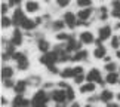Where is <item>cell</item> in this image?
Returning <instances> with one entry per match:
<instances>
[{
  "label": "cell",
  "instance_id": "6da1fadb",
  "mask_svg": "<svg viewBox=\"0 0 120 107\" xmlns=\"http://www.w3.org/2000/svg\"><path fill=\"white\" fill-rule=\"evenodd\" d=\"M12 58L16 61L18 70L24 71V70H27V68L30 67V63H28V59H27V55H25V54H22V52H15V54L12 55Z\"/></svg>",
  "mask_w": 120,
  "mask_h": 107
},
{
  "label": "cell",
  "instance_id": "9a60e30c",
  "mask_svg": "<svg viewBox=\"0 0 120 107\" xmlns=\"http://www.w3.org/2000/svg\"><path fill=\"white\" fill-rule=\"evenodd\" d=\"M21 43H22V33L16 28L13 31V34H12V45L13 46H19Z\"/></svg>",
  "mask_w": 120,
  "mask_h": 107
},
{
  "label": "cell",
  "instance_id": "60d3db41",
  "mask_svg": "<svg viewBox=\"0 0 120 107\" xmlns=\"http://www.w3.org/2000/svg\"><path fill=\"white\" fill-rule=\"evenodd\" d=\"M59 86H61L62 89H68V88H70V86H68L65 82H59Z\"/></svg>",
  "mask_w": 120,
  "mask_h": 107
},
{
  "label": "cell",
  "instance_id": "4dcf8cb0",
  "mask_svg": "<svg viewBox=\"0 0 120 107\" xmlns=\"http://www.w3.org/2000/svg\"><path fill=\"white\" fill-rule=\"evenodd\" d=\"M11 24H12V21L9 20L8 16H3V18H2V27H3V28H8V27H11Z\"/></svg>",
  "mask_w": 120,
  "mask_h": 107
},
{
  "label": "cell",
  "instance_id": "d6a6232c",
  "mask_svg": "<svg viewBox=\"0 0 120 107\" xmlns=\"http://www.w3.org/2000/svg\"><path fill=\"white\" fill-rule=\"evenodd\" d=\"M56 3H58L59 8H65V6L70 4V0H56Z\"/></svg>",
  "mask_w": 120,
  "mask_h": 107
},
{
  "label": "cell",
  "instance_id": "f546056e",
  "mask_svg": "<svg viewBox=\"0 0 120 107\" xmlns=\"http://www.w3.org/2000/svg\"><path fill=\"white\" fill-rule=\"evenodd\" d=\"M71 37H73V34H67V33H59L58 36H56V39L58 40H70L71 39Z\"/></svg>",
  "mask_w": 120,
  "mask_h": 107
},
{
  "label": "cell",
  "instance_id": "7bdbcfd3",
  "mask_svg": "<svg viewBox=\"0 0 120 107\" xmlns=\"http://www.w3.org/2000/svg\"><path fill=\"white\" fill-rule=\"evenodd\" d=\"M6 103H8V100H6V98H4V97H3V98H2V106H4Z\"/></svg>",
  "mask_w": 120,
  "mask_h": 107
},
{
  "label": "cell",
  "instance_id": "4316f807",
  "mask_svg": "<svg viewBox=\"0 0 120 107\" xmlns=\"http://www.w3.org/2000/svg\"><path fill=\"white\" fill-rule=\"evenodd\" d=\"M98 12H99V20L105 21V20L108 18V13H107V8H105V6H101Z\"/></svg>",
  "mask_w": 120,
  "mask_h": 107
},
{
  "label": "cell",
  "instance_id": "7a4b0ae2",
  "mask_svg": "<svg viewBox=\"0 0 120 107\" xmlns=\"http://www.w3.org/2000/svg\"><path fill=\"white\" fill-rule=\"evenodd\" d=\"M48 101H49V97H48V94H46V91L40 89V91L36 92L33 100H31V107L39 106V104H48Z\"/></svg>",
  "mask_w": 120,
  "mask_h": 107
},
{
  "label": "cell",
  "instance_id": "d590c367",
  "mask_svg": "<svg viewBox=\"0 0 120 107\" xmlns=\"http://www.w3.org/2000/svg\"><path fill=\"white\" fill-rule=\"evenodd\" d=\"M74 80H76V83H82L83 80H85V76H83V73H82V74H77V76H74Z\"/></svg>",
  "mask_w": 120,
  "mask_h": 107
},
{
  "label": "cell",
  "instance_id": "83f0119b",
  "mask_svg": "<svg viewBox=\"0 0 120 107\" xmlns=\"http://www.w3.org/2000/svg\"><path fill=\"white\" fill-rule=\"evenodd\" d=\"M90 4H92V0H77V6L83 8V9H85V8H89Z\"/></svg>",
  "mask_w": 120,
  "mask_h": 107
},
{
  "label": "cell",
  "instance_id": "8fae6325",
  "mask_svg": "<svg viewBox=\"0 0 120 107\" xmlns=\"http://www.w3.org/2000/svg\"><path fill=\"white\" fill-rule=\"evenodd\" d=\"M39 3L37 2H34V0H28V2L25 3V9H27V12H30V13H36V12H39Z\"/></svg>",
  "mask_w": 120,
  "mask_h": 107
},
{
  "label": "cell",
  "instance_id": "cb8c5ba5",
  "mask_svg": "<svg viewBox=\"0 0 120 107\" xmlns=\"http://www.w3.org/2000/svg\"><path fill=\"white\" fill-rule=\"evenodd\" d=\"M61 76H62L64 79H68V77H74V68H70V67L64 68V70H61Z\"/></svg>",
  "mask_w": 120,
  "mask_h": 107
},
{
  "label": "cell",
  "instance_id": "74e56055",
  "mask_svg": "<svg viewBox=\"0 0 120 107\" xmlns=\"http://www.w3.org/2000/svg\"><path fill=\"white\" fill-rule=\"evenodd\" d=\"M83 73V67H74V76H77V74H82Z\"/></svg>",
  "mask_w": 120,
  "mask_h": 107
},
{
  "label": "cell",
  "instance_id": "ee69618b",
  "mask_svg": "<svg viewBox=\"0 0 120 107\" xmlns=\"http://www.w3.org/2000/svg\"><path fill=\"white\" fill-rule=\"evenodd\" d=\"M70 107H80V104H79V103H73Z\"/></svg>",
  "mask_w": 120,
  "mask_h": 107
},
{
  "label": "cell",
  "instance_id": "f35d334b",
  "mask_svg": "<svg viewBox=\"0 0 120 107\" xmlns=\"http://www.w3.org/2000/svg\"><path fill=\"white\" fill-rule=\"evenodd\" d=\"M21 3V0H9V4L11 6H16V4H19Z\"/></svg>",
  "mask_w": 120,
  "mask_h": 107
},
{
  "label": "cell",
  "instance_id": "ffe728a7",
  "mask_svg": "<svg viewBox=\"0 0 120 107\" xmlns=\"http://www.w3.org/2000/svg\"><path fill=\"white\" fill-rule=\"evenodd\" d=\"M39 24L36 22V20H25V22L22 24V28L24 30H34Z\"/></svg>",
  "mask_w": 120,
  "mask_h": 107
},
{
  "label": "cell",
  "instance_id": "d6986e66",
  "mask_svg": "<svg viewBox=\"0 0 120 107\" xmlns=\"http://www.w3.org/2000/svg\"><path fill=\"white\" fill-rule=\"evenodd\" d=\"M111 15L114 18H120V0H113V12Z\"/></svg>",
  "mask_w": 120,
  "mask_h": 107
},
{
  "label": "cell",
  "instance_id": "7dc6e473",
  "mask_svg": "<svg viewBox=\"0 0 120 107\" xmlns=\"http://www.w3.org/2000/svg\"><path fill=\"white\" fill-rule=\"evenodd\" d=\"M116 97H117V100H120V94H116Z\"/></svg>",
  "mask_w": 120,
  "mask_h": 107
},
{
  "label": "cell",
  "instance_id": "836d02e7",
  "mask_svg": "<svg viewBox=\"0 0 120 107\" xmlns=\"http://www.w3.org/2000/svg\"><path fill=\"white\" fill-rule=\"evenodd\" d=\"M119 45H120L119 36H114V37H113V40H111V46H113V48H119Z\"/></svg>",
  "mask_w": 120,
  "mask_h": 107
},
{
  "label": "cell",
  "instance_id": "484cf974",
  "mask_svg": "<svg viewBox=\"0 0 120 107\" xmlns=\"http://www.w3.org/2000/svg\"><path fill=\"white\" fill-rule=\"evenodd\" d=\"M64 27H65V22H64V21H61V20L55 21L53 24H52V28H53L55 31H59V30H62Z\"/></svg>",
  "mask_w": 120,
  "mask_h": 107
},
{
  "label": "cell",
  "instance_id": "5bb4252c",
  "mask_svg": "<svg viewBox=\"0 0 120 107\" xmlns=\"http://www.w3.org/2000/svg\"><path fill=\"white\" fill-rule=\"evenodd\" d=\"M27 85H28V83H27L25 80H18L13 88H15V91H16L18 95H22L25 92V89H27Z\"/></svg>",
  "mask_w": 120,
  "mask_h": 107
},
{
  "label": "cell",
  "instance_id": "c3c4849f",
  "mask_svg": "<svg viewBox=\"0 0 120 107\" xmlns=\"http://www.w3.org/2000/svg\"><path fill=\"white\" fill-rule=\"evenodd\" d=\"M116 27H117V28H120V22H117V25H116Z\"/></svg>",
  "mask_w": 120,
  "mask_h": 107
},
{
  "label": "cell",
  "instance_id": "52a82bcc",
  "mask_svg": "<svg viewBox=\"0 0 120 107\" xmlns=\"http://www.w3.org/2000/svg\"><path fill=\"white\" fill-rule=\"evenodd\" d=\"M65 48H67V52H71V51H76V52H79L80 48H82V42H77L74 37H71V39L67 42Z\"/></svg>",
  "mask_w": 120,
  "mask_h": 107
},
{
  "label": "cell",
  "instance_id": "9c48e42d",
  "mask_svg": "<svg viewBox=\"0 0 120 107\" xmlns=\"http://www.w3.org/2000/svg\"><path fill=\"white\" fill-rule=\"evenodd\" d=\"M98 34H99V39L101 40H105L111 36V27L110 25H104V27H99L98 30Z\"/></svg>",
  "mask_w": 120,
  "mask_h": 107
},
{
  "label": "cell",
  "instance_id": "e575fe53",
  "mask_svg": "<svg viewBox=\"0 0 120 107\" xmlns=\"http://www.w3.org/2000/svg\"><path fill=\"white\" fill-rule=\"evenodd\" d=\"M3 86L4 88H12V86H15V85H13V82L11 80V79H6V80H3Z\"/></svg>",
  "mask_w": 120,
  "mask_h": 107
},
{
  "label": "cell",
  "instance_id": "1f68e13d",
  "mask_svg": "<svg viewBox=\"0 0 120 107\" xmlns=\"http://www.w3.org/2000/svg\"><path fill=\"white\" fill-rule=\"evenodd\" d=\"M73 100H74V91L71 88H68L67 89V101H73Z\"/></svg>",
  "mask_w": 120,
  "mask_h": 107
},
{
  "label": "cell",
  "instance_id": "bcb514c9",
  "mask_svg": "<svg viewBox=\"0 0 120 107\" xmlns=\"http://www.w3.org/2000/svg\"><path fill=\"white\" fill-rule=\"evenodd\" d=\"M117 58H120V51H117Z\"/></svg>",
  "mask_w": 120,
  "mask_h": 107
},
{
  "label": "cell",
  "instance_id": "681fc988",
  "mask_svg": "<svg viewBox=\"0 0 120 107\" xmlns=\"http://www.w3.org/2000/svg\"><path fill=\"white\" fill-rule=\"evenodd\" d=\"M119 40H120V36H119Z\"/></svg>",
  "mask_w": 120,
  "mask_h": 107
},
{
  "label": "cell",
  "instance_id": "e0dca14e",
  "mask_svg": "<svg viewBox=\"0 0 120 107\" xmlns=\"http://www.w3.org/2000/svg\"><path fill=\"white\" fill-rule=\"evenodd\" d=\"M105 54H107V51H105L104 46H98V48L95 49V52H94V57L96 59H102V58H105Z\"/></svg>",
  "mask_w": 120,
  "mask_h": 107
},
{
  "label": "cell",
  "instance_id": "f907efd6",
  "mask_svg": "<svg viewBox=\"0 0 120 107\" xmlns=\"http://www.w3.org/2000/svg\"><path fill=\"white\" fill-rule=\"evenodd\" d=\"M119 70H120V68H119Z\"/></svg>",
  "mask_w": 120,
  "mask_h": 107
},
{
  "label": "cell",
  "instance_id": "603a6c76",
  "mask_svg": "<svg viewBox=\"0 0 120 107\" xmlns=\"http://www.w3.org/2000/svg\"><path fill=\"white\" fill-rule=\"evenodd\" d=\"M119 80V74L116 71H113V73H108V76L105 77V82L110 83V85H114V83H117Z\"/></svg>",
  "mask_w": 120,
  "mask_h": 107
},
{
  "label": "cell",
  "instance_id": "d4e9b609",
  "mask_svg": "<svg viewBox=\"0 0 120 107\" xmlns=\"http://www.w3.org/2000/svg\"><path fill=\"white\" fill-rule=\"evenodd\" d=\"M24 97L22 95H16L15 98H13V101H12V104H13V107H22V104H24Z\"/></svg>",
  "mask_w": 120,
  "mask_h": 107
},
{
  "label": "cell",
  "instance_id": "ba28073f",
  "mask_svg": "<svg viewBox=\"0 0 120 107\" xmlns=\"http://www.w3.org/2000/svg\"><path fill=\"white\" fill-rule=\"evenodd\" d=\"M64 22H65L67 27H70V28H74L77 25V21H76V15L73 12H65V15H64Z\"/></svg>",
  "mask_w": 120,
  "mask_h": 107
},
{
  "label": "cell",
  "instance_id": "f6af8a7d",
  "mask_svg": "<svg viewBox=\"0 0 120 107\" xmlns=\"http://www.w3.org/2000/svg\"><path fill=\"white\" fill-rule=\"evenodd\" d=\"M34 107H48L46 104H39V106H34Z\"/></svg>",
  "mask_w": 120,
  "mask_h": 107
},
{
  "label": "cell",
  "instance_id": "f1b7e54d",
  "mask_svg": "<svg viewBox=\"0 0 120 107\" xmlns=\"http://www.w3.org/2000/svg\"><path fill=\"white\" fill-rule=\"evenodd\" d=\"M116 68H117L116 63H107V64H105V70H107V71H110V73L116 71Z\"/></svg>",
  "mask_w": 120,
  "mask_h": 107
},
{
  "label": "cell",
  "instance_id": "8d00e7d4",
  "mask_svg": "<svg viewBox=\"0 0 120 107\" xmlns=\"http://www.w3.org/2000/svg\"><path fill=\"white\" fill-rule=\"evenodd\" d=\"M48 68H49V73H52V74H56L58 73V68L55 67V64H53V66H49Z\"/></svg>",
  "mask_w": 120,
  "mask_h": 107
},
{
  "label": "cell",
  "instance_id": "4fadbf2b",
  "mask_svg": "<svg viewBox=\"0 0 120 107\" xmlns=\"http://www.w3.org/2000/svg\"><path fill=\"white\" fill-rule=\"evenodd\" d=\"M113 97H114V95H113V92H111V91H108V89H104V91L99 94V100L108 104V103H111Z\"/></svg>",
  "mask_w": 120,
  "mask_h": 107
},
{
  "label": "cell",
  "instance_id": "7402d4cb",
  "mask_svg": "<svg viewBox=\"0 0 120 107\" xmlns=\"http://www.w3.org/2000/svg\"><path fill=\"white\" fill-rule=\"evenodd\" d=\"M12 74H13V70H12V67H3L2 68V77H3V80H6V79H11L12 77Z\"/></svg>",
  "mask_w": 120,
  "mask_h": 107
},
{
  "label": "cell",
  "instance_id": "277c9868",
  "mask_svg": "<svg viewBox=\"0 0 120 107\" xmlns=\"http://www.w3.org/2000/svg\"><path fill=\"white\" fill-rule=\"evenodd\" d=\"M86 80L87 82H96V83H99V85H104V80H102V77H101V73L98 68H92V70L86 74Z\"/></svg>",
  "mask_w": 120,
  "mask_h": 107
},
{
  "label": "cell",
  "instance_id": "3957f363",
  "mask_svg": "<svg viewBox=\"0 0 120 107\" xmlns=\"http://www.w3.org/2000/svg\"><path fill=\"white\" fill-rule=\"evenodd\" d=\"M40 64H45V66H53L56 61H59V58H58V55L55 54V52H46L45 55H41L40 57Z\"/></svg>",
  "mask_w": 120,
  "mask_h": 107
},
{
  "label": "cell",
  "instance_id": "7c38bea8",
  "mask_svg": "<svg viewBox=\"0 0 120 107\" xmlns=\"http://www.w3.org/2000/svg\"><path fill=\"white\" fill-rule=\"evenodd\" d=\"M90 15H92V9L90 8H85L77 13V18H79V21H86V20L90 18Z\"/></svg>",
  "mask_w": 120,
  "mask_h": 107
},
{
  "label": "cell",
  "instance_id": "ab89813d",
  "mask_svg": "<svg viewBox=\"0 0 120 107\" xmlns=\"http://www.w3.org/2000/svg\"><path fill=\"white\" fill-rule=\"evenodd\" d=\"M6 12H8V4H2V13H3V15H6Z\"/></svg>",
  "mask_w": 120,
  "mask_h": 107
},
{
  "label": "cell",
  "instance_id": "30bf717a",
  "mask_svg": "<svg viewBox=\"0 0 120 107\" xmlns=\"http://www.w3.org/2000/svg\"><path fill=\"white\" fill-rule=\"evenodd\" d=\"M80 42H82V43H86V45L94 43V42H95L94 34H92L90 31H83V33H80Z\"/></svg>",
  "mask_w": 120,
  "mask_h": 107
},
{
  "label": "cell",
  "instance_id": "5b68a950",
  "mask_svg": "<svg viewBox=\"0 0 120 107\" xmlns=\"http://www.w3.org/2000/svg\"><path fill=\"white\" fill-rule=\"evenodd\" d=\"M50 98H52L53 101H56L58 104L65 103L67 101V92L62 91V89H55V91L50 92Z\"/></svg>",
  "mask_w": 120,
  "mask_h": 107
},
{
  "label": "cell",
  "instance_id": "8992f818",
  "mask_svg": "<svg viewBox=\"0 0 120 107\" xmlns=\"http://www.w3.org/2000/svg\"><path fill=\"white\" fill-rule=\"evenodd\" d=\"M25 15H24V12L21 11V9H15V12H13V18H12V24H15L16 27L18 25H21L22 27V24L25 22Z\"/></svg>",
  "mask_w": 120,
  "mask_h": 107
},
{
  "label": "cell",
  "instance_id": "b9f144b4",
  "mask_svg": "<svg viewBox=\"0 0 120 107\" xmlns=\"http://www.w3.org/2000/svg\"><path fill=\"white\" fill-rule=\"evenodd\" d=\"M107 107H120V106H119L117 103H108V104H107Z\"/></svg>",
  "mask_w": 120,
  "mask_h": 107
},
{
  "label": "cell",
  "instance_id": "2e32d148",
  "mask_svg": "<svg viewBox=\"0 0 120 107\" xmlns=\"http://www.w3.org/2000/svg\"><path fill=\"white\" fill-rule=\"evenodd\" d=\"M94 91H95V83H92V82H87V83L80 86L82 94H87V92H94Z\"/></svg>",
  "mask_w": 120,
  "mask_h": 107
},
{
  "label": "cell",
  "instance_id": "44dd1931",
  "mask_svg": "<svg viewBox=\"0 0 120 107\" xmlns=\"http://www.w3.org/2000/svg\"><path fill=\"white\" fill-rule=\"evenodd\" d=\"M87 58V51H79V52H76V55L71 58V61H83V59Z\"/></svg>",
  "mask_w": 120,
  "mask_h": 107
},
{
  "label": "cell",
  "instance_id": "ac0fdd59",
  "mask_svg": "<svg viewBox=\"0 0 120 107\" xmlns=\"http://www.w3.org/2000/svg\"><path fill=\"white\" fill-rule=\"evenodd\" d=\"M37 46H39V51H40V52H45V54H46V52H49V48H50L49 42H48V40H45V39L39 40Z\"/></svg>",
  "mask_w": 120,
  "mask_h": 107
}]
</instances>
